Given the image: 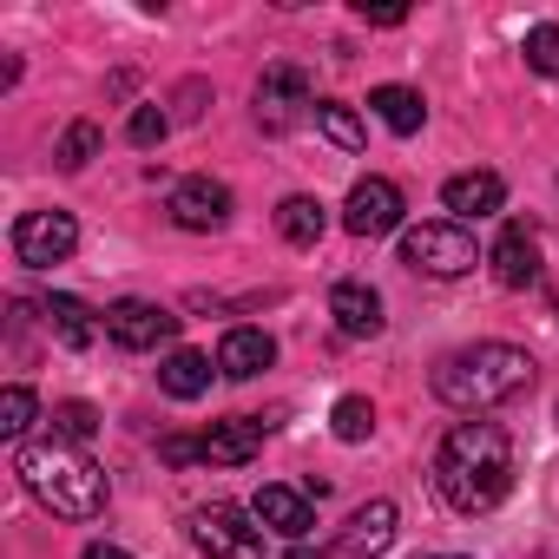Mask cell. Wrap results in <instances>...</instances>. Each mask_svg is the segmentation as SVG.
Wrapping results in <instances>:
<instances>
[{
  "instance_id": "cell-33",
  "label": "cell",
  "mask_w": 559,
  "mask_h": 559,
  "mask_svg": "<svg viewBox=\"0 0 559 559\" xmlns=\"http://www.w3.org/2000/svg\"><path fill=\"white\" fill-rule=\"evenodd\" d=\"M441 559H461V552H441Z\"/></svg>"
},
{
  "instance_id": "cell-16",
  "label": "cell",
  "mask_w": 559,
  "mask_h": 559,
  "mask_svg": "<svg viewBox=\"0 0 559 559\" xmlns=\"http://www.w3.org/2000/svg\"><path fill=\"white\" fill-rule=\"evenodd\" d=\"M330 317H336V330L343 336H382V297L369 290V284H336L330 290Z\"/></svg>"
},
{
  "instance_id": "cell-17",
  "label": "cell",
  "mask_w": 559,
  "mask_h": 559,
  "mask_svg": "<svg viewBox=\"0 0 559 559\" xmlns=\"http://www.w3.org/2000/svg\"><path fill=\"white\" fill-rule=\"evenodd\" d=\"M276 362V336H263V330H230L224 343H217V369L230 376V382H250V376H263Z\"/></svg>"
},
{
  "instance_id": "cell-26",
  "label": "cell",
  "mask_w": 559,
  "mask_h": 559,
  "mask_svg": "<svg viewBox=\"0 0 559 559\" xmlns=\"http://www.w3.org/2000/svg\"><path fill=\"white\" fill-rule=\"evenodd\" d=\"M520 53H526V67H533L539 80H559V27H552V21H546V27H526Z\"/></svg>"
},
{
  "instance_id": "cell-24",
  "label": "cell",
  "mask_w": 559,
  "mask_h": 559,
  "mask_svg": "<svg viewBox=\"0 0 559 559\" xmlns=\"http://www.w3.org/2000/svg\"><path fill=\"white\" fill-rule=\"evenodd\" d=\"M34 415H40V402H34L27 382H8V389H0V435H8V441H21V435L34 428Z\"/></svg>"
},
{
  "instance_id": "cell-10",
  "label": "cell",
  "mask_w": 559,
  "mask_h": 559,
  "mask_svg": "<svg viewBox=\"0 0 559 559\" xmlns=\"http://www.w3.org/2000/svg\"><path fill=\"white\" fill-rule=\"evenodd\" d=\"M276 428V415H237V421H211V435H198V461H211V467H243L257 448H263V435Z\"/></svg>"
},
{
  "instance_id": "cell-5",
  "label": "cell",
  "mask_w": 559,
  "mask_h": 559,
  "mask_svg": "<svg viewBox=\"0 0 559 559\" xmlns=\"http://www.w3.org/2000/svg\"><path fill=\"white\" fill-rule=\"evenodd\" d=\"M304 119H317V93H310V80H304V67H263V80H257V126L270 132V139H284V132H297Z\"/></svg>"
},
{
  "instance_id": "cell-6",
  "label": "cell",
  "mask_w": 559,
  "mask_h": 559,
  "mask_svg": "<svg viewBox=\"0 0 559 559\" xmlns=\"http://www.w3.org/2000/svg\"><path fill=\"white\" fill-rule=\"evenodd\" d=\"M191 546L211 559H263V526H257V513H237L217 500V507L191 513Z\"/></svg>"
},
{
  "instance_id": "cell-23",
  "label": "cell",
  "mask_w": 559,
  "mask_h": 559,
  "mask_svg": "<svg viewBox=\"0 0 559 559\" xmlns=\"http://www.w3.org/2000/svg\"><path fill=\"white\" fill-rule=\"evenodd\" d=\"M330 428H336V441H349V448L369 441V435H376V402H369V395H343V402L330 408Z\"/></svg>"
},
{
  "instance_id": "cell-12",
  "label": "cell",
  "mask_w": 559,
  "mask_h": 559,
  "mask_svg": "<svg viewBox=\"0 0 559 559\" xmlns=\"http://www.w3.org/2000/svg\"><path fill=\"white\" fill-rule=\"evenodd\" d=\"M343 224H349V237H389L402 224V191L389 178H362L343 204Z\"/></svg>"
},
{
  "instance_id": "cell-31",
  "label": "cell",
  "mask_w": 559,
  "mask_h": 559,
  "mask_svg": "<svg viewBox=\"0 0 559 559\" xmlns=\"http://www.w3.org/2000/svg\"><path fill=\"white\" fill-rule=\"evenodd\" d=\"M80 559H132V552H126V546H112V539H93Z\"/></svg>"
},
{
  "instance_id": "cell-15",
  "label": "cell",
  "mask_w": 559,
  "mask_h": 559,
  "mask_svg": "<svg viewBox=\"0 0 559 559\" xmlns=\"http://www.w3.org/2000/svg\"><path fill=\"white\" fill-rule=\"evenodd\" d=\"M493 276H500L507 290L539 284V237H533L526 224H507V230H500V243H493Z\"/></svg>"
},
{
  "instance_id": "cell-14",
  "label": "cell",
  "mask_w": 559,
  "mask_h": 559,
  "mask_svg": "<svg viewBox=\"0 0 559 559\" xmlns=\"http://www.w3.org/2000/svg\"><path fill=\"white\" fill-rule=\"evenodd\" d=\"M441 204L454 211V224L493 217V211L507 204V178H500V171H454V178L441 185Z\"/></svg>"
},
{
  "instance_id": "cell-20",
  "label": "cell",
  "mask_w": 559,
  "mask_h": 559,
  "mask_svg": "<svg viewBox=\"0 0 559 559\" xmlns=\"http://www.w3.org/2000/svg\"><path fill=\"white\" fill-rule=\"evenodd\" d=\"M40 317H47V330H53V343L60 349H93V310L80 304V297H47L40 304Z\"/></svg>"
},
{
  "instance_id": "cell-3",
  "label": "cell",
  "mask_w": 559,
  "mask_h": 559,
  "mask_svg": "<svg viewBox=\"0 0 559 559\" xmlns=\"http://www.w3.org/2000/svg\"><path fill=\"white\" fill-rule=\"evenodd\" d=\"M14 474H21V487L53 520H93V513H106V474L73 441H27L14 454Z\"/></svg>"
},
{
  "instance_id": "cell-9",
  "label": "cell",
  "mask_w": 559,
  "mask_h": 559,
  "mask_svg": "<svg viewBox=\"0 0 559 559\" xmlns=\"http://www.w3.org/2000/svg\"><path fill=\"white\" fill-rule=\"evenodd\" d=\"M224 217H230V185L224 178H185V185H171V224L178 230H224Z\"/></svg>"
},
{
  "instance_id": "cell-28",
  "label": "cell",
  "mask_w": 559,
  "mask_h": 559,
  "mask_svg": "<svg viewBox=\"0 0 559 559\" xmlns=\"http://www.w3.org/2000/svg\"><path fill=\"white\" fill-rule=\"evenodd\" d=\"M165 132H171V112H165V106H139V112H132V126H126V139H132L139 152L165 145Z\"/></svg>"
},
{
  "instance_id": "cell-1",
  "label": "cell",
  "mask_w": 559,
  "mask_h": 559,
  "mask_svg": "<svg viewBox=\"0 0 559 559\" xmlns=\"http://www.w3.org/2000/svg\"><path fill=\"white\" fill-rule=\"evenodd\" d=\"M435 487L454 513H493L513 493V441L500 421H461L435 448Z\"/></svg>"
},
{
  "instance_id": "cell-29",
  "label": "cell",
  "mask_w": 559,
  "mask_h": 559,
  "mask_svg": "<svg viewBox=\"0 0 559 559\" xmlns=\"http://www.w3.org/2000/svg\"><path fill=\"white\" fill-rule=\"evenodd\" d=\"M158 454H165L171 467H185V461H198V441H191V435H165V441H158Z\"/></svg>"
},
{
  "instance_id": "cell-4",
  "label": "cell",
  "mask_w": 559,
  "mask_h": 559,
  "mask_svg": "<svg viewBox=\"0 0 559 559\" xmlns=\"http://www.w3.org/2000/svg\"><path fill=\"white\" fill-rule=\"evenodd\" d=\"M402 263L421 270V276H467L480 263V250H474V230L467 224L435 217V224H408L402 230Z\"/></svg>"
},
{
  "instance_id": "cell-11",
  "label": "cell",
  "mask_w": 559,
  "mask_h": 559,
  "mask_svg": "<svg viewBox=\"0 0 559 559\" xmlns=\"http://www.w3.org/2000/svg\"><path fill=\"white\" fill-rule=\"evenodd\" d=\"M395 500H362L356 513H349V526L336 533V559H382L389 546H395Z\"/></svg>"
},
{
  "instance_id": "cell-22",
  "label": "cell",
  "mask_w": 559,
  "mask_h": 559,
  "mask_svg": "<svg viewBox=\"0 0 559 559\" xmlns=\"http://www.w3.org/2000/svg\"><path fill=\"white\" fill-rule=\"evenodd\" d=\"M317 132L336 145V152H362L369 145V132H362V119L343 106V99H317Z\"/></svg>"
},
{
  "instance_id": "cell-32",
  "label": "cell",
  "mask_w": 559,
  "mask_h": 559,
  "mask_svg": "<svg viewBox=\"0 0 559 559\" xmlns=\"http://www.w3.org/2000/svg\"><path fill=\"white\" fill-rule=\"evenodd\" d=\"M290 559H336V552H310V546H297V552H290Z\"/></svg>"
},
{
  "instance_id": "cell-25",
  "label": "cell",
  "mask_w": 559,
  "mask_h": 559,
  "mask_svg": "<svg viewBox=\"0 0 559 559\" xmlns=\"http://www.w3.org/2000/svg\"><path fill=\"white\" fill-rule=\"evenodd\" d=\"M93 152H99V126H93V119H73L53 158H60V171H86V165H93Z\"/></svg>"
},
{
  "instance_id": "cell-8",
  "label": "cell",
  "mask_w": 559,
  "mask_h": 559,
  "mask_svg": "<svg viewBox=\"0 0 559 559\" xmlns=\"http://www.w3.org/2000/svg\"><path fill=\"white\" fill-rule=\"evenodd\" d=\"M106 336H112L119 349L145 356V349H165V343L178 336V317H171V310H158V304H145V297H126V304H112V310H106Z\"/></svg>"
},
{
  "instance_id": "cell-30",
  "label": "cell",
  "mask_w": 559,
  "mask_h": 559,
  "mask_svg": "<svg viewBox=\"0 0 559 559\" xmlns=\"http://www.w3.org/2000/svg\"><path fill=\"white\" fill-rule=\"evenodd\" d=\"M356 14H362L369 27H402V21H408L402 8H369V0H362V8H356Z\"/></svg>"
},
{
  "instance_id": "cell-27",
  "label": "cell",
  "mask_w": 559,
  "mask_h": 559,
  "mask_svg": "<svg viewBox=\"0 0 559 559\" xmlns=\"http://www.w3.org/2000/svg\"><path fill=\"white\" fill-rule=\"evenodd\" d=\"M93 428H99L93 402H60V408H53V441H73V448H80Z\"/></svg>"
},
{
  "instance_id": "cell-19",
  "label": "cell",
  "mask_w": 559,
  "mask_h": 559,
  "mask_svg": "<svg viewBox=\"0 0 559 559\" xmlns=\"http://www.w3.org/2000/svg\"><path fill=\"white\" fill-rule=\"evenodd\" d=\"M158 389H165L171 402H198V395L211 389V356H198V349H171V356L158 362Z\"/></svg>"
},
{
  "instance_id": "cell-21",
  "label": "cell",
  "mask_w": 559,
  "mask_h": 559,
  "mask_svg": "<svg viewBox=\"0 0 559 559\" xmlns=\"http://www.w3.org/2000/svg\"><path fill=\"white\" fill-rule=\"evenodd\" d=\"M323 224H330V217H323V198H304V191H297V198L276 204V230H284V243H297V250H310V243L323 237Z\"/></svg>"
},
{
  "instance_id": "cell-13",
  "label": "cell",
  "mask_w": 559,
  "mask_h": 559,
  "mask_svg": "<svg viewBox=\"0 0 559 559\" xmlns=\"http://www.w3.org/2000/svg\"><path fill=\"white\" fill-rule=\"evenodd\" d=\"M250 513H257V526L284 533V539H297V546H304L310 526H317V507H310V493H297V487H257Z\"/></svg>"
},
{
  "instance_id": "cell-7",
  "label": "cell",
  "mask_w": 559,
  "mask_h": 559,
  "mask_svg": "<svg viewBox=\"0 0 559 559\" xmlns=\"http://www.w3.org/2000/svg\"><path fill=\"white\" fill-rule=\"evenodd\" d=\"M73 250H80L73 211H27V217L14 224V257H21L27 270H53V263H67Z\"/></svg>"
},
{
  "instance_id": "cell-2",
  "label": "cell",
  "mask_w": 559,
  "mask_h": 559,
  "mask_svg": "<svg viewBox=\"0 0 559 559\" xmlns=\"http://www.w3.org/2000/svg\"><path fill=\"white\" fill-rule=\"evenodd\" d=\"M526 389H533V356L513 343H474V349H454L435 362V395L461 415H487Z\"/></svg>"
},
{
  "instance_id": "cell-18",
  "label": "cell",
  "mask_w": 559,
  "mask_h": 559,
  "mask_svg": "<svg viewBox=\"0 0 559 559\" xmlns=\"http://www.w3.org/2000/svg\"><path fill=\"white\" fill-rule=\"evenodd\" d=\"M369 106H376V119H382L395 139H408V132H421V126H428V99H421L415 86H376V93H369Z\"/></svg>"
}]
</instances>
